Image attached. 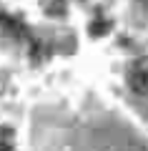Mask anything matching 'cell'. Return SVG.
<instances>
[{
    "instance_id": "cell-1",
    "label": "cell",
    "mask_w": 148,
    "mask_h": 151,
    "mask_svg": "<svg viewBox=\"0 0 148 151\" xmlns=\"http://www.w3.org/2000/svg\"><path fill=\"white\" fill-rule=\"evenodd\" d=\"M128 86H131L133 93H148V55L131 65V70H128Z\"/></svg>"
},
{
    "instance_id": "cell-2",
    "label": "cell",
    "mask_w": 148,
    "mask_h": 151,
    "mask_svg": "<svg viewBox=\"0 0 148 151\" xmlns=\"http://www.w3.org/2000/svg\"><path fill=\"white\" fill-rule=\"evenodd\" d=\"M106 30H108V23H93V25H90V33H93V35H103Z\"/></svg>"
},
{
    "instance_id": "cell-3",
    "label": "cell",
    "mask_w": 148,
    "mask_h": 151,
    "mask_svg": "<svg viewBox=\"0 0 148 151\" xmlns=\"http://www.w3.org/2000/svg\"><path fill=\"white\" fill-rule=\"evenodd\" d=\"M0 151H10V144H0Z\"/></svg>"
}]
</instances>
